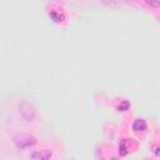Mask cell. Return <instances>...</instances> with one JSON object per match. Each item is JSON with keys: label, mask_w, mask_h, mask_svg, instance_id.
<instances>
[{"label": "cell", "mask_w": 160, "mask_h": 160, "mask_svg": "<svg viewBox=\"0 0 160 160\" xmlns=\"http://www.w3.org/2000/svg\"><path fill=\"white\" fill-rule=\"evenodd\" d=\"M50 16H52V18L54 19V21H56V23L61 21V20L64 19L63 15H59V14H56V13H52V14H50Z\"/></svg>", "instance_id": "ba28073f"}, {"label": "cell", "mask_w": 160, "mask_h": 160, "mask_svg": "<svg viewBox=\"0 0 160 160\" xmlns=\"http://www.w3.org/2000/svg\"><path fill=\"white\" fill-rule=\"evenodd\" d=\"M129 108H130V103L128 102V100H123V102L120 103V105L118 106V110H119V111H125V110H128Z\"/></svg>", "instance_id": "8992f818"}, {"label": "cell", "mask_w": 160, "mask_h": 160, "mask_svg": "<svg viewBox=\"0 0 160 160\" xmlns=\"http://www.w3.org/2000/svg\"><path fill=\"white\" fill-rule=\"evenodd\" d=\"M14 144L18 149L23 150V149H27V148H30L33 145H35L36 144V139L34 136L28 135V134H20V135L14 138Z\"/></svg>", "instance_id": "6da1fadb"}, {"label": "cell", "mask_w": 160, "mask_h": 160, "mask_svg": "<svg viewBox=\"0 0 160 160\" xmlns=\"http://www.w3.org/2000/svg\"><path fill=\"white\" fill-rule=\"evenodd\" d=\"M133 130L134 131H144L146 130V123L144 119H136L133 124Z\"/></svg>", "instance_id": "277c9868"}, {"label": "cell", "mask_w": 160, "mask_h": 160, "mask_svg": "<svg viewBox=\"0 0 160 160\" xmlns=\"http://www.w3.org/2000/svg\"><path fill=\"white\" fill-rule=\"evenodd\" d=\"M33 159H38V160H48L52 158V151L50 150H40V151H35V153L31 154Z\"/></svg>", "instance_id": "3957f363"}, {"label": "cell", "mask_w": 160, "mask_h": 160, "mask_svg": "<svg viewBox=\"0 0 160 160\" xmlns=\"http://www.w3.org/2000/svg\"><path fill=\"white\" fill-rule=\"evenodd\" d=\"M19 113L21 114V116L27 121H34L35 115H36V110H35L34 105L28 103V102L20 103V105H19Z\"/></svg>", "instance_id": "7a4b0ae2"}, {"label": "cell", "mask_w": 160, "mask_h": 160, "mask_svg": "<svg viewBox=\"0 0 160 160\" xmlns=\"http://www.w3.org/2000/svg\"><path fill=\"white\" fill-rule=\"evenodd\" d=\"M145 3L153 8H159L160 6V0H145Z\"/></svg>", "instance_id": "52a82bcc"}, {"label": "cell", "mask_w": 160, "mask_h": 160, "mask_svg": "<svg viewBox=\"0 0 160 160\" xmlns=\"http://www.w3.org/2000/svg\"><path fill=\"white\" fill-rule=\"evenodd\" d=\"M128 149H129V141L126 140V139L121 140L120 145H119V153H120V155H126V154H128Z\"/></svg>", "instance_id": "5b68a950"}]
</instances>
